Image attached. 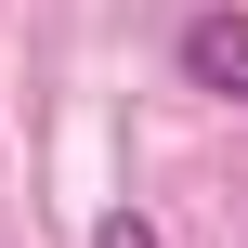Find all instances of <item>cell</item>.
<instances>
[{"label":"cell","instance_id":"7a4b0ae2","mask_svg":"<svg viewBox=\"0 0 248 248\" xmlns=\"http://www.w3.org/2000/svg\"><path fill=\"white\" fill-rule=\"evenodd\" d=\"M92 248H157V235H144V222H105V235H92Z\"/></svg>","mask_w":248,"mask_h":248},{"label":"cell","instance_id":"6da1fadb","mask_svg":"<svg viewBox=\"0 0 248 248\" xmlns=\"http://www.w3.org/2000/svg\"><path fill=\"white\" fill-rule=\"evenodd\" d=\"M183 78L248 105V13H196V26H183Z\"/></svg>","mask_w":248,"mask_h":248}]
</instances>
